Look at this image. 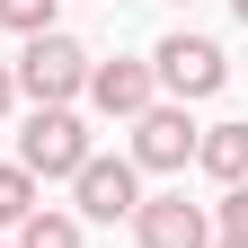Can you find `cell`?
<instances>
[{"label": "cell", "mask_w": 248, "mask_h": 248, "mask_svg": "<svg viewBox=\"0 0 248 248\" xmlns=\"http://www.w3.org/2000/svg\"><path fill=\"white\" fill-rule=\"evenodd\" d=\"M36 107H71L80 89H89V53L62 36V27H45V36H27V53H18V71H9Z\"/></svg>", "instance_id": "1"}, {"label": "cell", "mask_w": 248, "mask_h": 248, "mask_svg": "<svg viewBox=\"0 0 248 248\" xmlns=\"http://www.w3.org/2000/svg\"><path fill=\"white\" fill-rule=\"evenodd\" d=\"M18 169L27 177H80L89 169V124L71 107H36L27 133H18Z\"/></svg>", "instance_id": "2"}, {"label": "cell", "mask_w": 248, "mask_h": 248, "mask_svg": "<svg viewBox=\"0 0 248 248\" xmlns=\"http://www.w3.org/2000/svg\"><path fill=\"white\" fill-rule=\"evenodd\" d=\"M151 80L186 107V98H213V89L231 80V62H222V45H213V36H169L160 53H151Z\"/></svg>", "instance_id": "3"}, {"label": "cell", "mask_w": 248, "mask_h": 248, "mask_svg": "<svg viewBox=\"0 0 248 248\" xmlns=\"http://www.w3.org/2000/svg\"><path fill=\"white\" fill-rule=\"evenodd\" d=\"M195 133H204V124L186 115V107H142L124 160H133V169H186V160H195Z\"/></svg>", "instance_id": "4"}, {"label": "cell", "mask_w": 248, "mask_h": 248, "mask_svg": "<svg viewBox=\"0 0 248 248\" xmlns=\"http://www.w3.org/2000/svg\"><path fill=\"white\" fill-rule=\"evenodd\" d=\"M133 239L142 248H213V213L186 195H142L133 204Z\"/></svg>", "instance_id": "5"}, {"label": "cell", "mask_w": 248, "mask_h": 248, "mask_svg": "<svg viewBox=\"0 0 248 248\" xmlns=\"http://www.w3.org/2000/svg\"><path fill=\"white\" fill-rule=\"evenodd\" d=\"M71 195H80L89 222H133V204H142V169H133V160H98V151H89V169L71 177Z\"/></svg>", "instance_id": "6"}, {"label": "cell", "mask_w": 248, "mask_h": 248, "mask_svg": "<svg viewBox=\"0 0 248 248\" xmlns=\"http://www.w3.org/2000/svg\"><path fill=\"white\" fill-rule=\"evenodd\" d=\"M151 89H160V80H151V62H89V107H98V115H142L151 107Z\"/></svg>", "instance_id": "7"}, {"label": "cell", "mask_w": 248, "mask_h": 248, "mask_svg": "<svg viewBox=\"0 0 248 248\" xmlns=\"http://www.w3.org/2000/svg\"><path fill=\"white\" fill-rule=\"evenodd\" d=\"M195 160H204V177L248 186V124H204V133H195Z\"/></svg>", "instance_id": "8"}, {"label": "cell", "mask_w": 248, "mask_h": 248, "mask_svg": "<svg viewBox=\"0 0 248 248\" xmlns=\"http://www.w3.org/2000/svg\"><path fill=\"white\" fill-rule=\"evenodd\" d=\"M9 248H80V222H71V213H45V204H36V213L18 222V239H9Z\"/></svg>", "instance_id": "9"}, {"label": "cell", "mask_w": 248, "mask_h": 248, "mask_svg": "<svg viewBox=\"0 0 248 248\" xmlns=\"http://www.w3.org/2000/svg\"><path fill=\"white\" fill-rule=\"evenodd\" d=\"M53 9H62V0H0V27H9V36H45Z\"/></svg>", "instance_id": "10"}, {"label": "cell", "mask_w": 248, "mask_h": 248, "mask_svg": "<svg viewBox=\"0 0 248 248\" xmlns=\"http://www.w3.org/2000/svg\"><path fill=\"white\" fill-rule=\"evenodd\" d=\"M27 213H36V177H27V169H0V222H27Z\"/></svg>", "instance_id": "11"}, {"label": "cell", "mask_w": 248, "mask_h": 248, "mask_svg": "<svg viewBox=\"0 0 248 248\" xmlns=\"http://www.w3.org/2000/svg\"><path fill=\"white\" fill-rule=\"evenodd\" d=\"M222 239H248V186H231V195H222Z\"/></svg>", "instance_id": "12"}, {"label": "cell", "mask_w": 248, "mask_h": 248, "mask_svg": "<svg viewBox=\"0 0 248 248\" xmlns=\"http://www.w3.org/2000/svg\"><path fill=\"white\" fill-rule=\"evenodd\" d=\"M18 107V80H9V62H0V115H9Z\"/></svg>", "instance_id": "13"}, {"label": "cell", "mask_w": 248, "mask_h": 248, "mask_svg": "<svg viewBox=\"0 0 248 248\" xmlns=\"http://www.w3.org/2000/svg\"><path fill=\"white\" fill-rule=\"evenodd\" d=\"M231 9H239V27H248V0H231Z\"/></svg>", "instance_id": "14"}, {"label": "cell", "mask_w": 248, "mask_h": 248, "mask_svg": "<svg viewBox=\"0 0 248 248\" xmlns=\"http://www.w3.org/2000/svg\"><path fill=\"white\" fill-rule=\"evenodd\" d=\"M213 248H248V239H213Z\"/></svg>", "instance_id": "15"}, {"label": "cell", "mask_w": 248, "mask_h": 248, "mask_svg": "<svg viewBox=\"0 0 248 248\" xmlns=\"http://www.w3.org/2000/svg\"><path fill=\"white\" fill-rule=\"evenodd\" d=\"M0 248H9V239H0Z\"/></svg>", "instance_id": "16"}]
</instances>
